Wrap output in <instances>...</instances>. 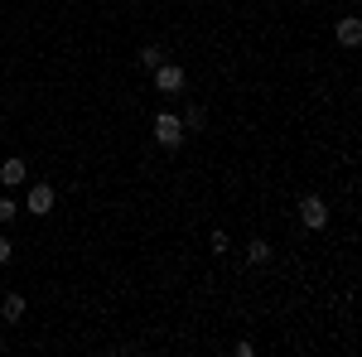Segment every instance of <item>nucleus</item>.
<instances>
[{
    "instance_id": "f257e3e1",
    "label": "nucleus",
    "mask_w": 362,
    "mask_h": 357,
    "mask_svg": "<svg viewBox=\"0 0 362 357\" xmlns=\"http://www.w3.org/2000/svg\"><path fill=\"white\" fill-rule=\"evenodd\" d=\"M184 136H189V131H184V121H179L174 111H160V116H155V140H160L165 150H179Z\"/></svg>"
},
{
    "instance_id": "f03ea898",
    "label": "nucleus",
    "mask_w": 362,
    "mask_h": 357,
    "mask_svg": "<svg viewBox=\"0 0 362 357\" xmlns=\"http://www.w3.org/2000/svg\"><path fill=\"white\" fill-rule=\"evenodd\" d=\"M300 222H305L309 232L329 227V203H324L319 193H305V198H300Z\"/></svg>"
},
{
    "instance_id": "7ed1b4c3",
    "label": "nucleus",
    "mask_w": 362,
    "mask_h": 357,
    "mask_svg": "<svg viewBox=\"0 0 362 357\" xmlns=\"http://www.w3.org/2000/svg\"><path fill=\"white\" fill-rule=\"evenodd\" d=\"M25 208L34 213V218H49L58 208V193H54V184H34L29 189V198H25Z\"/></svg>"
},
{
    "instance_id": "20e7f679",
    "label": "nucleus",
    "mask_w": 362,
    "mask_h": 357,
    "mask_svg": "<svg viewBox=\"0 0 362 357\" xmlns=\"http://www.w3.org/2000/svg\"><path fill=\"white\" fill-rule=\"evenodd\" d=\"M155 92H165V97H174V92H184V68L165 58V63L155 68Z\"/></svg>"
},
{
    "instance_id": "39448f33",
    "label": "nucleus",
    "mask_w": 362,
    "mask_h": 357,
    "mask_svg": "<svg viewBox=\"0 0 362 357\" xmlns=\"http://www.w3.org/2000/svg\"><path fill=\"white\" fill-rule=\"evenodd\" d=\"M0 184H5V189H20V184H25V160H20V155H10V160L0 165Z\"/></svg>"
},
{
    "instance_id": "423d86ee",
    "label": "nucleus",
    "mask_w": 362,
    "mask_h": 357,
    "mask_svg": "<svg viewBox=\"0 0 362 357\" xmlns=\"http://www.w3.org/2000/svg\"><path fill=\"white\" fill-rule=\"evenodd\" d=\"M0 314H5V324H20V319H25V295L10 290V295L0 300Z\"/></svg>"
},
{
    "instance_id": "0eeeda50",
    "label": "nucleus",
    "mask_w": 362,
    "mask_h": 357,
    "mask_svg": "<svg viewBox=\"0 0 362 357\" xmlns=\"http://www.w3.org/2000/svg\"><path fill=\"white\" fill-rule=\"evenodd\" d=\"M338 44H343V49H358V44H362V25L353 20V15L338 20Z\"/></svg>"
},
{
    "instance_id": "6e6552de",
    "label": "nucleus",
    "mask_w": 362,
    "mask_h": 357,
    "mask_svg": "<svg viewBox=\"0 0 362 357\" xmlns=\"http://www.w3.org/2000/svg\"><path fill=\"white\" fill-rule=\"evenodd\" d=\"M160 63H165V49H160V44H145V49H140V68H145V73H155Z\"/></svg>"
},
{
    "instance_id": "1a4fd4ad",
    "label": "nucleus",
    "mask_w": 362,
    "mask_h": 357,
    "mask_svg": "<svg viewBox=\"0 0 362 357\" xmlns=\"http://www.w3.org/2000/svg\"><path fill=\"white\" fill-rule=\"evenodd\" d=\"M247 261H251V266H266V261H271V242H261V237L247 242Z\"/></svg>"
},
{
    "instance_id": "9d476101",
    "label": "nucleus",
    "mask_w": 362,
    "mask_h": 357,
    "mask_svg": "<svg viewBox=\"0 0 362 357\" xmlns=\"http://www.w3.org/2000/svg\"><path fill=\"white\" fill-rule=\"evenodd\" d=\"M179 121H184V131H203V126H208V111H203V107H189Z\"/></svg>"
},
{
    "instance_id": "9b49d317",
    "label": "nucleus",
    "mask_w": 362,
    "mask_h": 357,
    "mask_svg": "<svg viewBox=\"0 0 362 357\" xmlns=\"http://www.w3.org/2000/svg\"><path fill=\"white\" fill-rule=\"evenodd\" d=\"M15 218H20V203L5 193V198H0V222H15Z\"/></svg>"
},
{
    "instance_id": "f8f14e48",
    "label": "nucleus",
    "mask_w": 362,
    "mask_h": 357,
    "mask_svg": "<svg viewBox=\"0 0 362 357\" xmlns=\"http://www.w3.org/2000/svg\"><path fill=\"white\" fill-rule=\"evenodd\" d=\"M227 247H232V242H227V232H213V256H227Z\"/></svg>"
},
{
    "instance_id": "ddd939ff",
    "label": "nucleus",
    "mask_w": 362,
    "mask_h": 357,
    "mask_svg": "<svg viewBox=\"0 0 362 357\" xmlns=\"http://www.w3.org/2000/svg\"><path fill=\"white\" fill-rule=\"evenodd\" d=\"M10 251H15V242H10V237H5V232H0V266H5V261H10Z\"/></svg>"
}]
</instances>
